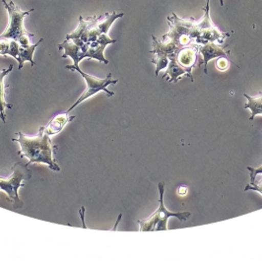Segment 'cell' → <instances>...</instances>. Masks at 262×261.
Here are the masks:
<instances>
[{
    "label": "cell",
    "instance_id": "1",
    "mask_svg": "<svg viewBox=\"0 0 262 261\" xmlns=\"http://www.w3.org/2000/svg\"><path fill=\"white\" fill-rule=\"evenodd\" d=\"M18 138H13L20 145L19 155L27 158L30 164H42L54 171H59L60 167L53 158V145L51 136L45 132V126L39 128V134L29 136L23 132H17ZM27 165V166H28Z\"/></svg>",
    "mask_w": 262,
    "mask_h": 261
},
{
    "label": "cell",
    "instance_id": "2",
    "mask_svg": "<svg viewBox=\"0 0 262 261\" xmlns=\"http://www.w3.org/2000/svg\"><path fill=\"white\" fill-rule=\"evenodd\" d=\"M168 21L170 32L163 36V39L171 41L179 50L196 44L200 32L195 19H182L172 13V17H168Z\"/></svg>",
    "mask_w": 262,
    "mask_h": 261
},
{
    "label": "cell",
    "instance_id": "3",
    "mask_svg": "<svg viewBox=\"0 0 262 261\" xmlns=\"http://www.w3.org/2000/svg\"><path fill=\"white\" fill-rule=\"evenodd\" d=\"M159 191H160V199H159V208L147 219L138 221L140 232H157V231H167L169 230L168 227V219L170 217H176L180 221H185L190 217L189 212H182V213H172L168 209H166L164 205V191L165 186L164 183H160L158 184Z\"/></svg>",
    "mask_w": 262,
    "mask_h": 261
},
{
    "label": "cell",
    "instance_id": "4",
    "mask_svg": "<svg viewBox=\"0 0 262 261\" xmlns=\"http://www.w3.org/2000/svg\"><path fill=\"white\" fill-rule=\"evenodd\" d=\"M66 69H69V70H72V71H77V72H79V74H80L83 78L85 79L86 84H87L86 90L80 96V98L76 101V103L73 104L70 108H68V111H67L66 113L69 114V113H70L72 110H74L78 104L83 103L84 101H86L87 99H89L90 97H92V96L98 94V93H100V92H105V94H106L108 97H113V96L115 95L114 92L108 91L107 88H106L108 85L117 84V83H118V80H113V79H112V74H111V73L106 76V78L100 79L97 78V77H95V76H92V75H89V74H87V73H85V72H83V71L80 69L79 66H74V64H73V66H66Z\"/></svg>",
    "mask_w": 262,
    "mask_h": 261
},
{
    "label": "cell",
    "instance_id": "5",
    "mask_svg": "<svg viewBox=\"0 0 262 261\" xmlns=\"http://www.w3.org/2000/svg\"><path fill=\"white\" fill-rule=\"evenodd\" d=\"M2 2L9 15V25L0 35V39H12L18 40L23 35L30 34L27 32L23 21L26 16L34 11V9L23 11L14 3L13 1L7 2V0H2Z\"/></svg>",
    "mask_w": 262,
    "mask_h": 261
},
{
    "label": "cell",
    "instance_id": "6",
    "mask_svg": "<svg viewBox=\"0 0 262 261\" xmlns=\"http://www.w3.org/2000/svg\"><path fill=\"white\" fill-rule=\"evenodd\" d=\"M209 1L207 0L206 6L203 8L205 14L201 20L197 22L199 28V37L196 39V45L201 46L208 42H218L219 45L223 44L226 38L230 36V34L222 33L217 27L211 21L209 14Z\"/></svg>",
    "mask_w": 262,
    "mask_h": 261
},
{
    "label": "cell",
    "instance_id": "7",
    "mask_svg": "<svg viewBox=\"0 0 262 261\" xmlns=\"http://www.w3.org/2000/svg\"><path fill=\"white\" fill-rule=\"evenodd\" d=\"M12 175L7 179L0 178V189L3 190L9 198L10 201H17L20 202V198L18 195V189L23 186L22 182L24 180H28L31 175L29 170H27V165L24 166L22 163L15 164Z\"/></svg>",
    "mask_w": 262,
    "mask_h": 261
},
{
    "label": "cell",
    "instance_id": "8",
    "mask_svg": "<svg viewBox=\"0 0 262 261\" xmlns=\"http://www.w3.org/2000/svg\"><path fill=\"white\" fill-rule=\"evenodd\" d=\"M198 45L193 44L187 47L182 48L178 50L177 52L170 54L168 57H173L176 61L179 63V66H182L185 70H187L189 73H191V70L198 62Z\"/></svg>",
    "mask_w": 262,
    "mask_h": 261
},
{
    "label": "cell",
    "instance_id": "9",
    "mask_svg": "<svg viewBox=\"0 0 262 261\" xmlns=\"http://www.w3.org/2000/svg\"><path fill=\"white\" fill-rule=\"evenodd\" d=\"M199 52L202 55V60L200 61V66L204 64V72L207 73V63L213 58H218L220 56L228 57L229 52H225L223 47L216 42H208L205 45H201L198 47Z\"/></svg>",
    "mask_w": 262,
    "mask_h": 261
},
{
    "label": "cell",
    "instance_id": "10",
    "mask_svg": "<svg viewBox=\"0 0 262 261\" xmlns=\"http://www.w3.org/2000/svg\"><path fill=\"white\" fill-rule=\"evenodd\" d=\"M75 117H70L68 115V113L64 114H59L49 122V124L47 126H45V132L50 135H56L59 132L63 130V128L66 127V124L70 121H72Z\"/></svg>",
    "mask_w": 262,
    "mask_h": 261
},
{
    "label": "cell",
    "instance_id": "11",
    "mask_svg": "<svg viewBox=\"0 0 262 261\" xmlns=\"http://www.w3.org/2000/svg\"><path fill=\"white\" fill-rule=\"evenodd\" d=\"M58 50L64 51V53L62 54V58L70 57L73 60L74 66H79V62L82 59H84L80 47L77 46L72 39H66L62 44H59Z\"/></svg>",
    "mask_w": 262,
    "mask_h": 261
},
{
    "label": "cell",
    "instance_id": "12",
    "mask_svg": "<svg viewBox=\"0 0 262 261\" xmlns=\"http://www.w3.org/2000/svg\"><path fill=\"white\" fill-rule=\"evenodd\" d=\"M13 69V66L10 64L8 68L2 69L0 71V118L5 123L6 122V115L5 110L6 108H12L11 104H7L5 100V84H4V78L6 75H8Z\"/></svg>",
    "mask_w": 262,
    "mask_h": 261
},
{
    "label": "cell",
    "instance_id": "13",
    "mask_svg": "<svg viewBox=\"0 0 262 261\" xmlns=\"http://www.w3.org/2000/svg\"><path fill=\"white\" fill-rule=\"evenodd\" d=\"M43 39H40L39 40V42H37L36 45H31V46H28V47H21L20 46V50H19V59H18V62H19V69L21 70L22 67L24 66V63L26 61L31 62L32 66H35V61L33 59L34 57V52L36 51V49L39 47V44L42 41Z\"/></svg>",
    "mask_w": 262,
    "mask_h": 261
},
{
    "label": "cell",
    "instance_id": "14",
    "mask_svg": "<svg viewBox=\"0 0 262 261\" xmlns=\"http://www.w3.org/2000/svg\"><path fill=\"white\" fill-rule=\"evenodd\" d=\"M248 99V104H245V108L251 111V117L249 118L252 120L256 116H262V92H259L258 95L251 97L247 94L244 95Z\"/></svg>",
    "mask_w": 262,
    "mask_h": 261
},
{
    "label": "cell",
    "instance_id": "15",
    "mask_svg": "<svg viewBox=\"0 0 262 261\" xmlns=\"http://www.w3.org/2000/svg\"><path fill=\"white\" fill-rule=\"evenodd\" d=\"M123 13L117 14L115 11L112 14L105 13V16H100L99 21L97 23L98 30L100 31L101 34H107L110 28L114 24V22L120 18L123 17Z\"/></svg>",
    "mask_w": 262,
    "mask_h": 261
},
{
    "label": "cell",
    "instance_id": "16",
    "mask_svg": "<svg viewBox=\"0 0 262 261\" xmlns=\"http://www.w3.org/2000/svg\"><path fill=\"white\" fill-rule=\"evenodd\" d=\"M248 170L250 171V179L252 183H250L245 190H255L262 194V166L256 169L248 167Z\"/></svg>",
    "mask_w": 262,
    "mask_h": 261
},
{
    "label": "cell",
    "instance_id": "17",
    "mask_svg": "<svg viewBox=\"0 0 262 261\" xmlns=\"http://www.w3.org/2000/svg\"><path fill=\"white\" fill-rule=\"evenodd\" d=\"M19 50H20V44L16 39H10V44H9V50H8V54L15 58L17 61L19 59Z\"/></svg>",
    "mask_w": 262,
    "mask_h": 261
},
{
    "label": "cell",
    "instance_id": "18",
    "mask_svg": "<svg viewBox=\"0 0 262 261\" xmlns=\"http://www.w3.org/2000/svg\"><path fill=\"white\" fill-rule=\"evenodd\" d=\"M216 66L217 69L220 71H226L230 66V60L226 56H220L216 60Z\"/></svg>",
    "mask_w": 262,
    "mask_h": 261
},
{
    "label": "cell",
    "instance_id": "19",
    "mask_svg": "<svg viewBox=\"0 0 262 261\" xmlns=\"http://www.w3.org/2000/svg\"><path fill=\"white\" fill-rule=\"evenodd\" d=\"M10 39H0V55L6 56L8 54Z\"/></svg>",
    "mask_w": 262,
    "mask_h": 261
},
{
    "label": "cell",
    "instance_id": "20",
    "mask_svg": "<svg viewBox=\"0 0 262 261\" xmlns=\"http://www.w3.org/2000/svg\"><path fill=\"white\" fill-rule=\"evenodd\" d=\"M31 37H34L33 34H27V35H23L20 39H18L19 44L21 47H28V46H31Z\"/></svg>",
    "mask_w": 262,
    "mask_h": 261
},
{
    "label": "cell",
    "instance_id": "21",
    "mask_svg": "<svg viewBox=\"0 0 262 261\" xmlns=\"http://www.w3.org/2000/svg\"><path fill=\"white\" fill-rule=\"evenodd\" d=\"M188 192V187L185 186V185H181L179 188H178V193L179 195L185 196Z\"/></svg>",
    "mask_w": 262,
    "mask_h": 261
},
{
    "label": "cell",
    "instance_id": "22",
    "mask_svg": "<svg viewBox=\"0 0 262 261\" xmlns=\"http://www.w3.org/2000/svg\"><path fill=\"white\" fill-rule=\"evenodd\" d=\"M220 3H221V6H223V5H224L223 0H220Z\"/></svg>",
    "mask_w": 262,
    "mask_h": 261
}]
</instances>
